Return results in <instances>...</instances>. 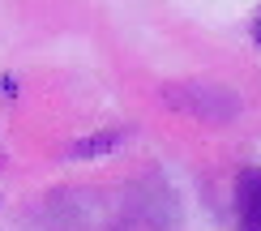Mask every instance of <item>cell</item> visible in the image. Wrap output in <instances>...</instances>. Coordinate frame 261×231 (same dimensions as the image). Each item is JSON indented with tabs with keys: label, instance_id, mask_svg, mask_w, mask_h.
<instances>
[{
	"label": "cell",
	"instance_id": "1",
	"mask_svg": "<svg viewBox=\"0 0 261 231\" xmlns=\"http://www.w3.org/2000/svg\"><path fill=\"white\" fill-rule=\"evenodd\" d=\"M167 103H176L184 116H197V120H236V116L244 112L240 94L223 90V86H210V82L171 86V90H167Z\"/></svg>",
	"mask_w": 261,
	"mask_h": 231
},
{
	"label": "cell",
	"instance_id": "2",
	"mask_svg": "<svg viewBox=\"0 0 261 231\" xmlns=\"http://www.w3.org/2000/svg\"><path fill=\"white\" fill-rule=\"evenodd\" d=\"M236 223H240V231H261V175H257V167L240 171V184H236Z\"/></svg>",
	"mask_w": 261,
	"mask_h": 231
}]
</instances>
